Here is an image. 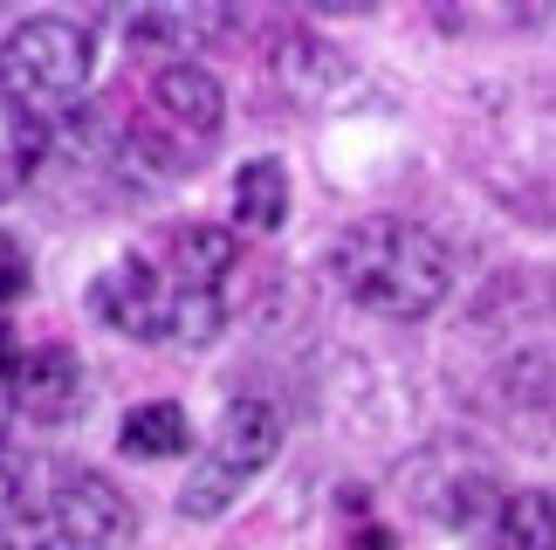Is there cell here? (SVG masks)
<instances>
[{"label":"cell","instance_id":"6da1fadb","mask_svg":"<svg viewBox=\"0 0 556 550\" xmlns=\"http://www.w3.org/2000/svg\"><path fill=\"white\" fill-rule=\"evenodd\" d=\"M131 530L111 475L62 454H0V550H117Z\"/></svg>","mask_w":556,"mask_h":550},{"label":"cell","instance_id":"7a4b0ae2","mask_svg":"<svg viewBox=\"0 0 556 550\" xmlns=\"http://www.w3.org/2000/svg\"><path fill=\"white\" fill-rule=\"evenodd\" d=\"M330 275L357 310L392 316V324H419L454 289V255H446V241L433 227L371 214V221H351L330 241Z\"/></svg>","mask_w":556,"mask_h":550},{"label":"cell","instance_id":"3957f363","mask_svg":"<svg viewBox=\"0 0 556 550\" xmlns=\"http://www.w3.org/2000/svg\"><path fill=\"white\" fill-rule=\"evenodd\" d=\"M90 310L111 330L138 337V345H206L227 324V296L192 289L186 275L152 248V255H124L117 268L97 275Z\"/></svg>","mask_w":556,"mask_h":550},{"label":"cell","instance_id":"277c9868","mask_svg":"<svg viewBox=\"0 0 556 550\" xmlns=\"http://www.w3.org/2000/svg\"><path fill=\"white\" fill-rule=\"evenodd\" d=\"M220 124H227L220 83H213L200 62H165V70L144 83V97H138L131 145L159 165V173H192V165L213 152Z\"/></svg>","mask_w":556,"mask_h":550},{"label":"cell","instance_id":"5b68a950","mask_svg":"<svg viewBox=\"0 0 556 550\" xmlns=\"http://www.w3.org/2000/svg\"><path fill=\"white\" fill-rule=\"evenodd\" d=\"M90 70H97V41L70 14H28L0 41V97H14L41 124H49V111L90 90Z\"/></svg>","mask_w":556,"mask_h":550},{"label":"cell","instance_id":"8992f818","mask_svg":"<svg viewBox=\"0 0 556 550\" xmlns=\"http://www.w3.org/2000/svg\"><path fill=\"white\" fill-rule=\"evenodd\" d=\"M275 448H282V413L268 399H233L220 413V427H213V440L200 448V461H192V475L179 489V516L206 523V516L233 510V496L268 468Z\"/></svg>","mask_w":556,"mask_h":550},{"label":"cell","instance_id":"52a82bcc","mask_svg":"<svg viewBox=\"0 0 556 550\" xmlns=\"http://www.w3.org/2000/svg\"><path fill=\"white\" fill-rule=\"evenodd\" d=\"M8 399L21 420H35V427H62V420L83 413V365L70 345H35L14 358L8 372Z\"/></svg>","mask_w":556,"mask_h":550},{"label":"cell","instance_id":"ba28073f","mask_svg":"<svg viewBox=\"0 0 556 550\" xmlns=\"http://www.w3.org/2000/svg\"><path fill=\"white\" fill-rule=\"evenodd\" d=\"M159 255L173 262L192 289H213V296H227V275H233V262H241V241L227 235V227H206V221H186V227H173V235L159 241Z\"/></svg>","mask_w":556,"mask_h":550},{"label":"cell","instance_id":"9c48e42d","mask_svg":"<svg viewBox=\"0 0 556 550\" xmlns=\"http://www.w3.org/2000/svg\"><path fill=\"white\" fill-rule=\"evenodd\" d=\"M220 28H227L220 8H152V14H131V41H138V49H159V55H200Z\"/></svg>","mask_w":556,"mask_h":550},{"label":"cell","instance_id":"30bf717a","mask_svg":"<svg viewBox=\"0 0 556 550\" xmlns=\"http://www.w3.org/2000/svg\"><path fill=\"white\" fill-rule=\"evenodd\" d=\"M233 221H241L248 235H275V227L289 221V173L275 159H248L241 173H233Z\"/></svg>","mask_w":556,"mask_h":550},{"label":"cell","instance_id":"8fae6325","mask_svg":"<svg viewBox=\"0 0 556 550\" xmlns=\"http://www.w3.org/2000/svg\"><path fill=\"white\" fill-rule=\"evenodd\" d=\"M41 152H49V124L35 111H21L14 97H0V200H14L35 179Z\"/></svg>","mask_w":556,"mask_h":550},{"label":"cell","instance_id":"7c38bea8","mask_svg":"<svg viewBox=\"0 0 556 550\" xmlns=\"http://www.w3.org/2000/svg\"><path fill=\"white\" fill-rule=\"evenodd\" d=\"M124 454H138V461H165V454H186L192 448V420L186 407H173V399H144V407L124 413Z\"/></svg>","mask_w":556,"mask_h":550},{"label":"cell","instance_id":"4fadbf2b","mask_svg":"<svg viewBox=\"0 0 556 550\" xmlns=\"http://www.w3.org/2000/svg\"><path fill=\"white\" fill-rule=\"evenodd\" d=\"M495 516H502L508 550H556V489L516 496V502H502Z\"/></svg>","mask_w":556,"mask_h":550},{"label":"cell","instance_id":"5bb4252c","mask_svg":"<svg viewBox=\"0 0 556 550\" xmlns=\"http://www.w3.org/2000/svg\"><path fill=\"white\" fill-rule=\"evenodd\" d=\"M21 289H28V255H21L8 235H0V310H8Z\"/></svg>","mask_w":556,"mask_h":550}]
</instances>
